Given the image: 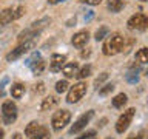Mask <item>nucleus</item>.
Returning a JSON list of instances; mask_svg holds the SVG:
<instances>
[{"instance_id":"obj_1","label":"nucleus","mask_w":148,"mask_h":139,"mask_svg":"<svg viewBox=\"0 0 148 139\" xmlns=\"http://www.w3.org/2000/svg\"><path fill=\"white\" fill-rule=\"evenodd\" d=\"M49 22H51L49 17H42V19H39V20L32 22L29 26L25 28V30H23L20 34H18V43H20V42H25V40L36 39V37L49 25Z\"/></svg>"},{"instance_id":"obj_2","label":"nucleus","mask_w":148,"mask_h":139,"mask_svg":"<svg viewBox=\"0 0 148 139\" xmlns=\"http://www.w3.org/2000/svg\"><path fill=\"white\" fill-rule=\"evenodd\" d=\"M123 48H125V37H122L119 32L108 36V39L105 40L103 46H102L105 56H114L120 51H123Z\"/></svg>"},{"instance_id":"obj_3","label":"nucleus","mask_w":148,"mask_h":139,"mask_svg":"<svg viewBox=\"0 0 148 139\" xmlns=\"http://www.w3.org/2000/svg\"><path fill=\"white\" fill-rule=\"evenodd\" d=\"M25 14V8L23 6H11L6 8L0 12V30H3L5 26H8L11 22L20 19Z\"/></svg>"},{"instance_id":"obj_4","label":"nucleus","mask_w":148,"mask_h":139,"mask_svg":"<svg viewBox=\"0 0 148 139\" xmlns=\"http://www.w3.org/2000/svg\"><path fill=\"white\" fill-rule=\"evenodd\" d=\"M34 45H36V39L20 42V43H18L12 51H9V53L6 54V60H8V62H14V60H17L18 57H22L23 54L29 53V51L34 48Z\"/></svg>"},{"instance_id":"obj_5","label":"nucleus","mask_w":148,"mask_h":139,"mask_svg":"<svg viewBox=\"0 0 148 139\" xmlns=\"http://www.w3.org/2000/svg\"><path fill=\"white\" fill-rule=\"evenodd\" d=\"M71 120V111L69 110H59L56 111L51 118V125H53V130L56 131H60L62 128H65Z\"/></svg>"},{"instance_id":"obj_6","label":"nucleus","mask_w":148,"mask_h":139,"mask_svg":"<svg viewBox=\"0 0 148 139\" xmlns=\"http://www.w3.org/2000/svg\"><path fill=\"white\" fill-rule=\"evenodd\" d=\"M2 119L6 125H11L17 119V105L12 100H5L2 105Z\"/></svg>"},{"instance_id":"obj_7","label":"nucleus","mask_w":148,"mask_h":139,"mask_svg":"<svg viewBox=\"0 0 148 139\" xmlns=\"http://www.w3.org/2000/svg\"><path fill=\"white\" fill-rule=\"evenodd\" d=\"M127 25L131 31H145L148 28V17L142 12L134 14V16H131L128 19Z\"/></svg>"},{"instance_id":"obj_8","label":"nucleus","mask_w":148,"mask_h":139,"mask_svg":"<svg viewBox=\"0 0 148 139\" xmlns=\"http://www.w3.org/2000/svg\"><path fill=\"white\" fill-rule=\"evenodd\" d=\"M85 93H86V83H83V82L74 83L68 91L66 102L68 104H76V102H79L83 96H85Z\"/></svg>"},{"instance_id":"obj_9","label":"nucleus","mask_w":148,"mask_h":139,"mask_svg":"<svg viewBox=\"0 0 148 139\" xmlns=\"http://www.w3.org/2000/svg\"><path fill=\"white\" fill-rule=\"evenodd\" d=\"M134 113H136L134 108H128L127 111H123V113L120 114V118L117 119V122H116V131L117 133L127 131L130 124H131V120H133V118H134Z\"/></svg>"},{"instance_id":"obj_10","label":"nucleus","mask_w":148,"mask_h":139,"mask_svg":"<svg viewBox=\"0 0 148 139\" xmlns=\"http://www.w3.org/2000/svg\"><path fill=\"white\" fill-rule=\"evenodd\" d=\"M92 118H94V111H92V110L86 111L85 114H82L80 118H79V119L76 120V122L73 124V127L69 128V133H71V134L79 133L82 128H85V127H86V124H90V120H91Z\"/></svg>"},{"instance_id":"obj_11","label":"nucleus","mask_w":148,"mask_h":139,"mask_svg":"<svg viewBox=\"0 0 148 139\" xmlns=\"http://www.w3.org/2000/svg\"><path fill=\"white\" fill-rule=\"evenodd\" d=\"M65 63H66V57L63 54H53V57L49 60V71H53V73L62 71Z\"/></svg>"},{"instance_id":"obj_12","label":"nucleus","mask_w":148,"mask_h":139,"mask_svg":"<svg viewBox=\"0 0 148 139\" xmlns=\"http://www.w3.org/2000/svg\"><path fill=\"white\" fill-rule=\"evenodd\" d=\"M45 131H48V128L43 127V125H40L37 120H32V122H29V124L26 125V128H25V134H26L28 138L37 136V134L45 133Z\"/></svg>"},{"instance_id":"obj_13","label":"nucleus","mask_w":148,"mask_h":139,"mask_svg":"<svg viewBox=\"0 0 148 139\" xmlns=\"http://www.w3.org/2000/svg\"><path fill=\"white\" fill-rule=\"evenodd\" d=\"M88 40H90L88 31H79V32H76V34L73 36L71 43L76 46V48H83V46L88 43Z\"/></svg>"},{"instance_id":"obj_14","label":"nucleus","mask_w":148,"mask_h":139,"mask_svg":"<svg viewBox=\"0 0 148 139\" xmlns=\"http://www.w3.org/2000/svg\"><path fill=\"white\" fill-rule=\"evenodd\" d=\"M57 104H59V99H57V97H56V96H48V97H45V99L42 100L40 110H42V111H49V110H53Z\"/></svg>"},{"instance_id":"obj_15","label":"nucleus","mask_w":148,"mask_h":139,"mask_svg":"<svg viewBox=\"0 0 148 139\" xmlns=\"http://www.w3.org/2000/svg\"><path fill=\"white\" fill-rule=\"evenodd\" d=\"M62 73H63L66 77L77 76V73H79V65H77L76 62H68V63H65L63 68H62Z\"/></svg>"},{"instance_id":"obj_16","label":"nucleus","mask_w":148,"mask_h":139,"mask_svg":"<svg viewBox=\"0 0 148 139\" xmlns=\"http://www.w3.org/2000/svg\"><path fill=\"white\" fill-rule=\"evenodd\" d=\"M45 67H46V63H45V60L42 59V57L37 59V60H34V62L29 65V68H31V71H32V74H34V76H39V74L43 73Z\"/></svg>"},{"instance_id":"obj_17","label":"nucleus","mask_w":148,"mask_h":139,"mask_svg":"<svg viewBox=\"0 0 148 139\" xmlns=\"http://www.w3.org/2000/svg\"><path fill=\"white\" fill-rule=\"evenodd\" d=\"M23 93H25V87L22 85V83H12L11 87V96L14 97V99H20V97L23 96Z\"/></svg>"},{"instance_id":"obj_18","label":"nucleus","mask_w":148,"mask_h":139,"mask_svg":"<svg viewBox=\"0 0 148 139\" xmlns=\"http://www.w3.org/2000/svg\"><path fill=\"white\" fill-rule=\"evenodd\" d=\"M106 6L111 12H119L123 9V0H108Z\"/></svg>"},{"instance_id":"obj_19","label":"nucleus","mask_w":148,"mask_h":139,"mask_svg":"<svg viewBox=\"0 0 148 139\" xmlns=\"http://www.w3.org/2000/svg\"><path fill=\"white\" fill-rule=\"evenodd\" d=\"M136 60L140 65H147L148 63V48H140L136 53Z\"/></svg>"},{"instance_id":"obj_20","label":"nucleus","mask_w":148,"mask_h":139,"mask_svg":"<svg viewBox=\"0 0 148 139\" xmlns=\"http://www.w3.org/2000/svg\"><path fill=\"white\" fill-rule=\"evenodd\" d=\"M127 100H128L127 94H125V93H120V94H117L113 99V107L114 108H122V107L127 104Z\"/></svg>"},{"instance_id":"obj_21","label":"nucleus","mask_w":148,"mask_h":139,"mask_svg":"<svg viewBox=\"0 0 148 139\" xmlns=\"http://www.w3.org/2000/svg\"><path fill=\"white\" fill-rule=\"evenodd\" d=\"M108 32H110V30L106 26H102V28H99V30L96 31V40L99 42V40H103L105 37H108Z\"/></svg>"},{"instance_id":"obj_22","label":"nucleus","mask_w":148,"mask_h":139,"mask_svg":"<svg viewBox=\"0 0 148 139\" xmlns=\"http://www.w3.org/2000/svg\"><path fill=\"white\" fill-rule=\"evenodd\" d=\"M91 74V65H85L83 68H80L79 70V73H77V77L79 79H85V77H88Z\"/></svg>"},{"instance_id":"obj_23","label":"nucleus","mask_w":148,"mask_h":139,"mask_svg":"<svg viewBox=\"0 0 148 139\" xmlns=\"http://www.w3.org/2000/svg\"><path fill=\"white\" fill-rule=\"evenodd\" d=\"M68 87H69L68 81H59L57 83H56V91L57 93H65L68 90Z\"/></svg>"},{"instance_id":"obj_24","label":"nucleus","mask_w":148,"mask_h":139,"mask_svg":"<svg viewBox=\"0 0 148 139\" xmlns=\"http://www.w3.org/2000/svg\"><path fill=\"white\" fill-rule=\"evenodd\" d=\"M113 90H114V85H113V83H106L103 88H100V90H99V94H100V96H106V94H110Z\"/></svg>"},{"instance_id":"obj_25","label":"nucleus","mask_w":148,"mask_h":139,"mask_svg":"<svg viewBox=\"0 0 148 139\" xmlns=\"http://www.w3.org/2000/svg\"><path fill=\"white\" fill-rule=\"evenodd\" d=\"M106 79H108V73H102L100 76H99V77H97L96 81H94V85H96L97 88H99V87L102 85V83H103V82L106 81Z\"/></svg>"},{"instance_id":"obj_26","label":"nucleus","mask_w":148,"mask_h":139,"mask_svg":"<svg viewBox=\"0 0 148 139\" xmlns=\"http://www.w3.org/2000/svg\"><path fill=\"white\" fill-rule=\"evenodd\" d=\"M127 81L130 82V83H136L137 81H139V76H137V71L134 73V71H130L128 74H127Z\"/></svg>"},{"instance_id":"obj_27","label":"nucleus","mask_w":148,"mask_h":139,"mask_svg":"<svg viewBox=\"0 0 148 139\" xmlns=\"http://www.w3.org/2000/svg\"><path fill=\"white\" fill-rule=\"evenodd\" d=\"M94 136H96V131H94V130H90V131L83 133L82 136H79L77 139H91V138H94Z\"/></svg>"},{"instance_id":"obj_28","label":"nucleus","mask_w":148,"mask_h":139,"mask_svg":"<svg viewBox=\"0 0 148 139\" xmlns=\"http://www.w3.org/2000/svg\"><path fill=\"white\" fill-rule=\"evenodd\" d=\"M37 59H40V54H39V53H34V54H32L29 59L26 60V65H28V67H29V65H31L32 62H34V60H37Z\"/></svg>"},{"instance_id":"obj_29","label":"nucleus","mask_w":148,"mask_h":139,"mask_svg":"<svg viewBox=\"0 0 148 139\" xmlns=\"http://www.w3.org/2000/svg\"><path fill=\"white\" fill-rule=\"evenodd\" d=\"M29 139H49V133L45 131V133L37 134V136H32V138H29Z\"/></svg>"},{"instance_id":"obj_30","label":"nucleus","mask_w":148,"mask_h":139,"mask_svg":"<svg viewBox=\"0 0 148 139\" xmlns=\"http://www.w3.org/2000/svg\"><path fill=\"white\" fill-rule=\"evenodd\" d=\"M82 3H86V5H92V6H94V5H99L102 0H80Z\"/></svg>"},{"instance_id":"obj_31","label":"nucleus","mask_w":148,"mask_h":139,"mask_svg":"<svg viewBox=\"0 0 148 139\" xmlns=\"http://www.w3.org/2000/svg\"><path fill=\"white\" fill-rule=\"evenodd\" d=\"M43 90H45L43 83H39V85H36V88H34V91H36V93H42Z\"/></svg>"},{"instance_id":"obj_32","label":"nucleus","mask_w":148,"mask_h":139,"mask_svg":"<svg viewBox=\"0 0 148 139\" xmlns=\"http://www.w3.org/2000/svg\"><path fill=\"white\" fill-rule=\"evenodd\" d=\"M90 54H91V51H90V50H86V51H82V57H83V59H85V57H88Z\"/></svg>"},{"instance_id":"obj_33","label":"nucleus","mask_w":148,"mask_h":139,"mask_svg":"<svg viewBox=\"0 0 148 139\" xmlns=\"http://www.w3.org/2000/svg\"><path fill=\"white\" fill-rule=\"evenodd\" d=\"M12 139H22V134L20 133H14L12 134Z\"/></svg>"},{"instance_id":"obj_34","label":"nucleus","mask_w":148,"mask_h":139,"mask_svg":"<svg viewBox=\"0 0 148 139\" xmlns=\"http://www.w3.org/2000/svg\"><path fill=\"white\" fill-rule=\"evenodd\" d=\"M128 139H142V136H140V134H137V136H130Z\"/></svg>"},{"instance_id":"obj_35","label":"nucleus","mask_w":148,"mask_h":139,"mask_svg":"<svg viewBox=\"0 0 148 139\" xmlns=\"http://www.w3.org/2000/svg\"><path fill=\"white\" fill-rule=\"evenodd\" d=\"M3 136H5V131H3L2 128H0V139H3Z\"/></svg>"},{"instance_id":"obj_36","label":"nucleus","mask_w":148,"mask_h":139,"mask_svg":"<svg viewBox=\"0 0 148 139\" xmlns=\"http://www.w3.org/2000/svg\"><path fill=\"white\" fill-rule=\"evenodd\" d=\"M5 96V91H3V88H0V97H3Z\"/></svg>"},{"instance_id":"obj_37","label":"nucleus","mask_w":148,"mask_h":139,"mask_svg":"<svg viewBox=\"0 0 148 139\" xmlns=\"http://www.w3.org/2000/svg\"><path fill=\"white\" fill-rule=\"evenodd\" d=\"M48 2H49V3H57L59 0H48Z\"/></svg>"},{"instance_id":"obj_38","label":"nucleus","mask_w":148,"mask_h":139,"mask_svg":"<svg viewBox=\"0 0 148 139\" xmlns=\"http://www.w3.org/2000/svg\"><path fill=\"white\" fill-rule=\"evenodd\" d=\"M145 74H147V76H148V68H147V70H145Z\"/></svg>"},{"instance_id":"obj_39","label":"nucleus","mask_w":148,"mask_h":139,"mask_svg":"<svg viewBox=\"0 0 148 139\" xmlns=\"http://www.w3.org/2000/svg\"><path fill=\"white\" fill-rule=\"evenodd\" d=\"M140 2H148V0H140Z\"/></svg>"},{"instance_id":"obj_40","label":"nucleus","mask_w":148,"mask_h":139,"mask_svg":"<svg viewBox=\"0 0 148 139\" xmlns=\"http://www.w3.org/2000/svg\"><path fill=\"white\" fill-rule=\"evenodd\" d=\"M59 2H65V0H59Z\"/></svg>"},{"instance_id":"obj_41","label":"nucleus","mask_w":148,"mask_h":139,"mask_svg":"<svg viewBox=\"0 0 148 139\" xmlns=\"http://www.w3.org/2000/svg\"><path fill=\"white\" fill-rule=\"evenodd\" d=\"M91 139H94V138H91Z\"/></svg>"},{"instance_id":"obj_42","label":"nucleus","mask_w":148,"mask_h":139,"mask_svg":"<svg viewBox=\"0 0 148 139\" xmlns=\"http://www.w3.org/2000/svg\"><path fill=\"white\" fill-rule=\"evenodd\" d=\"M147 139H148V136H147Z\"/></svg>"}]
</instances>
